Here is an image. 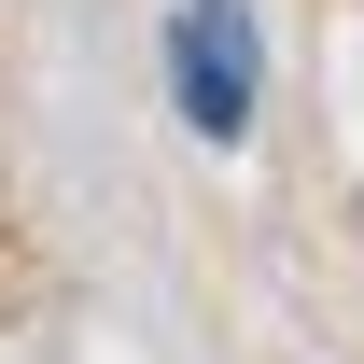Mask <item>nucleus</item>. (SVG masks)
<instances>
[{"mask_svg":"<svg viewBox=\"0 0 364 364\" xmlns=\"http://www.w3.org/2000/svg\"><path fill=\"white\" fill-rule=\"evenodd\" d=\"M168 70H182V112H196L210 140H238V127H252V43H238V0H196V14H182Z\"/></svg>","mask_w":364,"mask_h":364,"instance_id":"nucleus-1","label":"nucleus"}]
</instances>
